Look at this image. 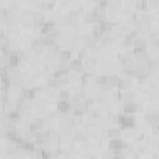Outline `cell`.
<instances>
[{"mask_svg": "<svg viewBox=\"0 0 159 159\" xmlns=\"http://www.w3.org/2000/svg\"><path fill=\"white\" fill-rule=\"evenodd\" d=\"M87 159H97V157H96L94 154H89V155L87 157Z\"/></svg>", "mask_w": 159, "mask_h": 159, "instance_id": "cell-41", "label": "cell"}, {"mask_svg": "<svg viewBox=\"0 0 159 159\" xmlns=\"http://www.w3.org/2000/svg\"><path fill=\"white\" fill-rule=\"evenodd\" d=\"M71 56H72L71 50H62V51L60 52V58H61V62H70Z\"/></svg>", "mask_w": 159, "mask_h": 159, "instance_id": "cell-17", "label": "cell"}, {"mask_svg": "<svg viewBox=\"0 0 159 159\" xmlns=\"http://www.w3.org/2000/svg\"><path fill=\"white\" fill-rule=\"evenodd\" d=\"M66 16H67V22H68V24H76V22L78 21L80 12H78L77 10H70Z\"/></svg>", "mask_w": 159, "mask_h": 159, "instance_id": "cell-10", "label": "cell"}, {"mask_svg": "<svg viewBox=\"0 0 159 159\" xmlns=\"http://www.w3.org/2000/svg\"><path fill=\"white\" fill-rule=\"evenodd\" d=\"M81 67H83V63H82V60H80L78 57L77 58H73V60H71L70 61V71L72 70V71H77V70H80Z\"/></svg>", "mask_w": 159, "mask_h": 159, "instance_id": "cell-14", "label": "cell"}, {"mask_svg": "<svg viewBox=\"0 0 159 159\" xmlns=\"http://www.w3.org/2000/svg\"><path fill=\"white\" fill-rule=\"evenodd\" d=\"M7 34L16 36V35H19V29H17L16 26H9V27H7Z\"/></svg>", "mask_w": 159, "mask_h": 159, "instance_id": "cell-31", "label": "cell"}, {"mask_svg": "<svg viewBox=\"0 0 159 159\" xmlns=\"http://www.w3.org/2000/svg\"><path fill=\"white\" fill-rule=\"evenodd\" d=\"M97 137L99 138V140L108 139V129H99V132L97 133Z\"/></svg>", "mask_w": 159, "mask_h": 159, "instance_id": "cell-26", "label": "cell"}, {"mask_svg": "<svg viewBox=\"0 0 159 159\" xmlns=\"http://www.w3.org/2000/svg\"><path fill=\"white\" fill-rule=\"evenodd\" d=\"M56 29H57V27H56V24H55L53 20H46L45 24H43L42 27H41V31H42L43 34H50L51 31H53V30H56Z\"/></svg>", "mask_w": 159, "mask_h": 159, "instance_id": "cell-7", "label": "cell"}, {"mask_svg": "<svg viewBox=\"0 0 159 159\" xmlns=\"http://www.w3.org/2000/svg\"><path fill=\"white\" fill-rule=\"evenodd\" d=\"M99 27H101V32H102V34H111L113 25H112L111 21L104 20V21H102V22L99 24Z\"/></svg>", "mask_w": 159, "mask_h": 159, "instance_id": "cell-11", "label": "cell"}, {"mask_svg": "<svg viewBox=\"0 0 159 159\" xmlns=\"http://www.w3.org/2000/svg\"><path fill=\"white\" fill-rule=\"evenodd\" d=\"M120 137H122V128L120 127L108 128V138H111V139H120Z\"/></svg>", "mask_w": 159, "mask_h": 159, "instance_id": "cell-6", "label": "cell"}, {"mask_svg": "<svg viewBox=\"0 0 159 159\" xmlns=\"http://www.w3.org/2000/svg\"><path fill=\"white\" fill-rule=\"evenodd\" d=\"M71 108L70 101H60L57 103V109L60 111V113H67Z\"/></svg>", "mask_w": 159, "mask_h": 159, "instance_id": "cell-13", "label": "cell"}, {"mask_svg": "<svg viewBox=\"0 0 159 159\" xmlns=\"http://www.w3.org/2000/svg\"><path fill=\"white\" fill-rule=\"evenodd\" d=\"M34 83H35V80L32 77H26V78H24V86L22 87H30V88H32Z\"/></svg>", "mask_w": 159, "mask_h": 159, "instance_id": "cell-29", "label": "cell"}, {"mask_svg": "<svg viewBox=\"0 0 159 159\" xmlns=\"http://www.w3.org/2000/svg\"><path fill=\"white\" fill-rule=\"evenodd\" d=\"M77 55H78V58L82 60V58H86L87 57V48L86 47H80L77 50Z\"/></svg>", "mask_w": 159, "mask_h": 159, "instance_id": "cell-28", "label": "cell"}, {"mask_svg": "<svg viewBox=\"0 0 159 159\" xmlns=\"http://www.w3.org/2000/svg\"><path fill=\"white\" fill-rule=\"evenodd\" d=\"M158 0H149V1H147V6H149V7H157L158 6Z\"/></svg>", "mask_w": 159, "mask_h": 159, "instance_id": "cell-36", "label": "cell"}, {"mask_svg": "<svg viewBox=\"0 0 159 159\" xmlns=\"http://www.w3.org/2000/svg\"><path fill=\"white\" fill-rule=\"evenodd\" d=\"M83 42H84V47L88 50H92V48H96L97 47V43H98V40H96L92 35H87L86 37H84V40H83Z\"/></svg>", "mask_w": 159, "mask_h": 159, "instance_id": "cell-4", "label": "cell"}, {"mask_svg": "<svg viewBox=\"0 0 159 159\" xmlns=\"http://www.w3.org/2000/svg\"><path fill=\"white\" fill-rule=\"evenodd\" d=\"M31 48L34 50V52H36V53H40L41 51H42V48L45 47L43 46V43H42V39L41 37H37V39H34L32 41H31Z\"/></svg>", "mask_w": 159, "mask_h": 159, "instance_id": "cell-5", "label": "cell"}, {"mask_svg": "<svg viewBox=\"0 0 159 159\" xmlns=\"http://www.w3.org/2000/svg\"><path fill=\"white\" fill-rule=\"evenodd\" d=\"M108 147L114 155H118V154H120V152L123 149V140L122 139H111Z\"/></svg>", "mask_w": 159, "mask_h": 159, "instance_id": "cell-2", "label": "cell"}, {"mask_svg": "<svg viewBox=\"0 0 159 159\" xmlns=\"http://www.w3.org/2000/svg\"><path fill=\"white\" fill-rule=\"evenodd\" d=\"M83 21L86 24L93 21V10H86L84 11V14H83Z\"/></svg>", "mask_w": 159, "mask_h": 159, "instance_id": "cell-21", "label": "cell"}, {"mask_svg": "<svg viewBox=\"0 0 159 159\" xmlns=\"http://www.w3.org/2000/svg\"><path fill=\"white\" fill-rule=\"evenodd\" d=\"M41 27H37V26H34V29H32V31H31V34L35 36V39H37L39 37V35H41Z\"/></svg>", "mask_w": 159, "mask_h": 159, "instance_id": "cell-33", "label": "cell"}, {"mask_svg": "<svg viewBox=\"0 0 159 159\" xmlns=\"http://www.w3.org/2000/svg\"><path fill=\"white\" fill-rule=\"evenodd\" d=\"M5 101H7V92L6 89L0 87V102H5Z\"/></svg>", "mask_w": 159, "mask_h": 159, "instance_id": "cell-32", "label": "cell"}, {"mask_svg": "<svg viewBox=\"0 0 159 159\" xmlns=\"http://www.w3.org/2000/svg\"><path fill=\"white\" fill-rule=\"evenodd\" d=\"M143 108H144L143 103H138V104H137V111H138V112H142V111H143Z\"/></svg>", "mask_w": 159, "mask_h": 159, "instance_id": "cell-38", "label": "cell"}, {"mask_svg": "<svg viewBox=\"0 0 159 159\" xmlns=\"http://www.w3.org/2000/svg\"><path fill=\"white\" fill-rule=\"evenodd\" d=\"M4 109L7 112V113H11L14 111H17V103H15L14 101H5L4 102Z\"/></svg>", "mask_w": 159, "mask_h": 159, "instance_id": "cell-15", "label": "cell"}, {"mask_svg": "<svg viewBox=\"0 0 159 159\" xmlns=\"http://www.w3.org/2000/svg\"><path fill=\"white\" fill-rule=\"evenodd\" d=\"M61 6H70L68 1H61Z\"/></svg>", "mask_w": 159, "mask_h": 159, "instance_id": "cell-40", "label": "cell"}, {"mask_svg": "<svg viewBox=\"0 0 159 159\" xmlns=\"http://www.w3.org/2000/svg\"><path fill=\"white\" fill-rule=\"evenodd\" d=\"M118 84H119V77L116 76V75H111L107 77V87H109L111 89L112 88H118Z\"/></svg>", "mask_w": 159, "mask_h": 159, "instance_id": "cell-8", "label": "cell"}, {"mask_svg": "<svg viewBox=\"0 0 159 159\" xmlns=\"http://www.w3.org/2000/svg\"><path fill=\"white\" fill-rule=\"evenodd\" d=\"M120 97L123 98L124 102H133V101L137 98V93H135L134 91H132V89H125V91L122 93Z\"/></svg>", "mask_w": 159, "mask_h": 159, "instance_id": "cell-9", "label": "cell"}, {"mask_svg": "<svg viewBox=\"0 0 159 159\" xmlns=\"http://www.w3.org/2000/svg\"><path fill=\"white\" fill-rule=\"evenodd\" d=\"M72 138L76 140V142H82V140H84V138H86V134H84V132L83 130H75L73 132V134H72Z\"/></svg>", "mask_w": 159, "mask_h": 159, "instance_id": "cell-18", "label": "cell"}, {"mask_svg": "<svg viewBox=\"0 0 159 159\" xmlns=\"http://www.w3.org/2000/svg\"><path fill=\"white\" fill-rule=\"evenodd\" d=\"M35 96H36V92H35L34 88H30V87H22V89H21V97H22L24 99L30 101V99H34Z\"/></svg>", "mask_w": 159, "mask_h": 159, "instance_id": "cell-3", "label": "cell"}, {"mask_svg": "<svg viewBox=\"0 0 159 159\" xmlns=\"http://www.w3.org/2000/svg\"><path fill=\"white\" fill-rule=\"evenodd\" d=\"M133 46L134 48H145L147 47V40L144 37H135L133 39Z\"/></svg>", "mask_w": 159, "mask_h": 159, "instance_id": "cell-12", "label": "cell"}, {"mask_svg": "<svg viewBox=\"0 0 159 159\" xmlns=\"http://www.w3.org/2000/svg\"><path fill=\"white\" fill-rule=\"evenodd\" d=\"M2 35H5V31H4V29L0 26V36H2Z\"/></svg>", "mask_w": 159, "mask_h": 159, "instance_id": "cell-42", "label": "cell"}, {"mask_svg": "<svg viewBox=\"0 0 159 159\" xmlns=\"http://www.w3.org/2000/svg\"><path fill=\"white\" fill-rule=\"evenodd\" d=\"M46 97H47L48 99H55V98L57 97V93L55 92V89H52V88H48V89L46 91Z\"/></svg>", "mask_w": 159, "mask_h": 159, "instance_id": "cell-30", "label": "cell"}, {"mask_svg": "<svg viewBox=\"0 0 159 159\" xmlns=\"http://www.w3.org/2000/svg\"><path fill=\"white\" fill-rule=\"evenodd\" d=\"M118 123L120 128H132L134 125V117L132 114H123L118 116Z\"/></svg>", "mask_w": 159, "mask_h": 159, "instance_id": "cell-1", "label": "cell"}, {"mask_svg": "<svg viewBox=\"0 0 159 159\" xmlns=\"http://www.w3.org/2000/svg\"><path fill=\"white\" fill-rule=\"evenodd\" d=\"M94 83H96V84H99V86H102V87L107 86V76H104V75H101V76L96 77V80H94Z\"/></svg>", "mask_w": 159, "mask_h": 159, "instance_id": "cell-23", "label": "cell"}, {"mask_svg": "<svg viewBox=\"0 0 159 159\" xmlns=\"http://www.w3.org/2000/svg\"><path fill=\"white\" fill-rule=\"evenodd\" d=\"M97 133H98V130H97L94 127H88V128L86 129V132H84L86 137H87V138H89V139L96 138V137H97Z\"/></svg>", "mask_w": 159, "mask_h": 159, "instance_id": "cell-19", "label": "cell"}, {"mask_svg": "<svg viewBox=\"0 0 159 159\" xmlns=\"http://www.w3.org/2000/svg\"><path fill=\"white\" fill-rule=\"evenodd\" d=\"M123 111L125 114H132L133 112L137 111V104L134 102H125L123 106Z\"/></svg>", "mask_w": 159, "mask_h": 159, "instance_id": "cell-16", "label": "cell"}, {"mask_svg": "<svg viewBox=\"0 0 159 159\" xmlns=\"http://www.w3.org/2000/svg\"><path fill=\"white\" fill-rule=\"evenodd\" d=\"M122 45H123L124 47H130V46H133V39H132L129 35H127V36L123 39Z\"/></svg>", "mask_w": 159, "mask_h": 159, "instance_id": "cell-27", "label": "cell"}, {"mask_svg": "<svg viewBox=\"0 0 159 159\" xmlns=\"http://www.w3.org/2000/svg\"><path fill=\"white\" fill-rule=\"evenodd\" d=\"M47 84H48V87L52 88V89H55V88H57V87L60 86V83H58V81H57V78H56L55 76H52V77H50V78L47 80Z\"/></svg>", "mask_w": 159, "mask_h": 159, "instance_id": "cell-24", "label": "cell"}, {"mask_svg": "<svg viewBox=\"0 0 159 159\" xmlns=\"http://www.w3.org/2000/svg\"><path fill=\"white\" fill-rule=\"evenodd\" d=\"M112 31H113L116 35H122V34H123V31H124V25L118 22V24L113 25V27H112Z\"/></svg>", "mask_w": 159, "mask_h": 159, "instance_id": "cell-22", "label": "cell"}, {"mask_svg": "<svg viewBox=\"0 0 159 159\" xmlns=\"http://www.w3.org/2000/svg\"><path fill=\"white\" fill-rule=\"evenodd\" d=\"M32 25V21H22V27L25 29H30Z\"/></svg>", "mask_w": 159, "mask_h": 159, "instance_id": "cell-37", "label": "cell"}, {"mask_svg": "<svg viewBox=\"0 0 159 159\" xmlns=\"http://www.w3.org/2000/svg\"><path fill=\"white\" fill-rule=\"evenodd\" d=\"M120 5H122V2L119 0H112V1H108V5L107 6H109L111 10H114L116 11L117 9L120 7Z\"/></svg>", "mask_w": 159, "mask_h": 159, "instance_id": "cell-25", "label": "cell"}, {"mask_svg": "<svg viewBox=\"0 0 159 159\" xmlns=\"http://www.w3.org/2000/svg\"><path fill=\"white\" fill-rule=\"evenodd\" d=\"M46 9L52 10V9H53V2H52V1H51V2H46Z\"/></svg>", "mask_w": 159, "mask_h": 159, "instance_id": "cell-39", "label": "cell"}, {"mask_svg": "<svg viewBox=\"0 0 159 159\" xmlns=\"http://www.w3.org/2000/svg\"><path fill=\"white\" fill-rule=\"evenodd\" d=\"M106 17H108L109 20H116V19H117V11H114V10H109V12L106 15Z\"/></svg>", "mask_w": 159, "mask_h": 159, "instance_id": "cell-34", "label": "cell"}, {"mask_svg": "<svg viewBox=\"0 0 159 159\" xmlns=\"http://www.w3.org/2000/svg\"><path fill=\"white\" fill-rule=\"evenodd\" d=\"M57 97L60 98V101H68L70 99V91L68 89H60V92L57 93Z\"/></svg>", "mask_w": 159, "mask_h": 159, "instance_id": "cell-20", "label": "cell"}, {"mask_svg": "<svg viewBox=\"0 0 159 159\" xmlns=\"http://www.w3.org/2000/svg\"><path fill=\"white\" fill-rule=\"evenodd\" d=\"M124 137H125V138H134V137H135V132H134L133 129H129V130H127V132L124 133Z\"/></svg>", "mask_w": 159, "mask_h": 159, "instance_id": "cell-35", "label": "cell"}]
</instances>
